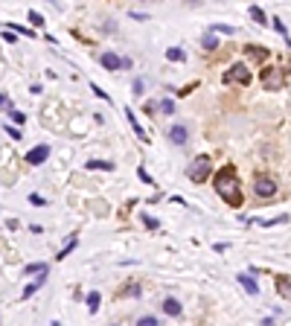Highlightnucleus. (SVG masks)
Listing matches in <instances>:
<instances>
[{"label": "nucleus", "instance_id": "obj_28", "mask_svg": "<svg viewBox=\"0 0 291 326\" xmlns=\"http://www.w3.org/2000/svg\"><path fill=\"white\" fill-rule=\"evenodd\" d=\"M6 27H12V29H15V32H24V35H35L32 29H24V27H18V24H6Z\"/></svg>", "mask_w": 291, "mask_h": 326}, {"label": "nucleus", "instance_id": "obj_25", "mask_svg": "<svg viewBox=\"0 0 291 326\" xmlns=\"http://www.w3.org/2000/svg\"><path fill=\"white\" fill-rule=\"evenodd\" d=\"M76 242H79V239H76V236H73V239H70V244H67V248H64V251H61V254H58V259H64V256L70 254L73 248H76Z\"/></svg>", "mask_w": 291, "mask_h": 326}, {"label": "nucleus", "instance_id": "obj_13", "mask_svg": "<svg viewBox=\"0 0 291 326\" xmlns=\"http://www.w3.org/2000/svg\"><path fill=\"white\" fill-rule=\"evenodd\" d=\"M44 282H47V274H41V277H38L35 282H29L27 289H24V297H32V294H35V291L41 289V286H44Z\"/></svg>", "mask_w": 291, "mask_h": 326}, {"label": "nucleus", "instance_id": "obj_21", "mask_svg": "<svg viewBox=\"0 0 291 326\" xmlns=\"http://www.w3.org/2000/svg\"><path fill=\"white\" fill-rule=\"evenodd\" d=\"M9 117H12V123H18V126L27 123V114H20V111H9Z\"/></svg>", "mask_w": 291, "mask_h": 326}, {"label": "nucleus", "instance_id": "obj_23", "mask_svg": "<svg viewBox=\"0 0 291 326\" xmlns=\"http://www.w3.org/2000/svg\"><path fill=\"white\" fill-rule=\"evenodd\" d=\"M137 326H157V317L146 315V317H140V320H137Z\"/></svg>", "mask_w": 291, "mask_h": 326}, {"label": "nucleus", "instance_id": "obj_9", "mask_svg": "<svg viewBox=\"0 0 291 326\" xmlns=\"http://www.w3.org/2000/svg\"><path fill=\"white\" fill-rule=\"evenodd\" d=\"M99 64L105 67V70H119V55H114V53H102V55H99Z\"/></svg>", "mask_w": 291, "mask_h": 326}, {"label": "nucleus", "instance_id": "obj_6", "mask_svg": "<svg viewBox=\"0 0 291 326\" xmlns=\"http://www.w3.org/2000/svg\"><path fill=\"white\" fill-rule=\"evenodd\" d=\"M239 282H242V289L247 294H259V282H256L254 274H239Z\"/></svg>", "mask_w": 291, "mask_h": 326}, {"label": "nucleus", "instance_id": "obj_33", "mask_svg": "<svg viewBox=\"0 0 291 326\" xmlns=\"http://www.w3.org/2000/svg\"><path fill=\"white\" fill-rule=\"evenodd\" d=\"M29 201H32L35 207H44V198H41V195H32V198H29Z\"/></svg>", "mask_w": 291, "mask_h": 326}, {"label": "nucleus", "instance_id": "obj_14", "mask_svg": "<svg viewBox=\"0 0 291 326\" xmlns=\"http://www.w3.org/2000/svg\"><path fill=\"white\" fill-rule=\"evenodd\" d=\"M88 169H102V172H111V169H117L111 160H88Z\"/></svg>", "mask_w": 291, "mask_h": 326}, {"label": "nucleus", "instance_id": "obj_12", "mask_svg": "<svg viewBox=\"0 0 291 326\" xmlns=\"http://www.w3.org/2000/svg\"><path fill=\"white\" fill-rule=\"evenodd\" d=\"M277 291L282 294V300H288V297H291V291H288V274L277 277Z\"/></svg>", "mask_w": 291, "mask_h": 326}, {"label": "nucleus", "instance_id": "obj_1", "mask_svg": "<svg viewBox=\"0 0 291 326\" xmlns=\"http://www.w3.org/2000/svg\"><path fill=\"white\" fill-rule=\"evenodd\" d=\"M213 187L221 198L227 201L230 207H239L242 204V192H239V181H236V172H233V166H224L221 172H216L213 178Z\"/></svg>", "mask_w": 291, "mask_h": 326}, {"label": "nucleus", "instance_id": "obj_2", "mask_svg": "<svg viewBox=\"0 0 291 326\" xmlns=\"http://www.w3.org/2000/svg\"><path fill=\"white\" fill-rule=\"evenodd\" d=\"M186 178H190L192 184H204V181H207V178H210V154H198V157L190 163Z\"/></svg>", "mask_w": 291, "mask_h": 326}, {"label": "nucleus", "instance_id": "obj_4", "mask_svg": "<svg viewBox=\"0 0 291 326\" xmlns=\"http://www.w3.org/2000/svg\"><path fill=\"white\" fill-rule=\"evenodd\" d=\"M47 157H50V146H35V149H29L27 152V163L29 166H41V163L47 160Z\"/></svg>", "mask_w": 291, "mask_h": 326}, {"label": "nucleus", "instance_id": "obj_34", "mask_svg": "<svg viewBox=\"0 0 291 326\" xmlns=\"http://www.w3.org/2000/svg\"><path fill=\"white\" fill-rule=\"evenodd\" d=\"M131 18H134V21H146L149 15H146V12H131Z\"/></svg>", "mask_w": 291, "mask_h": 326}, {"label": "nucleus", "instance_id": "obj_11", "mask_svg": "<svg viewBox=\"0 0 291 326\" xmlns=\"http://www.w3.org/2000/svg\"><path fill=\"white\" fill-rule=\"evenodd\" d=\"M163 312H166L169 317H178V315H181V303H178L175 297H166V300H163Z\"/></svg>", "mask_w": 291, "mask_h": 326}, {"label": "nucleus", "instance_id": "obj_19", "mask_svg": "<svg viewBox=\"0 0 291 326\" xmlns=\"http://www.w3.org/2000/svg\"><path fill=\"white\" fill-rule=\"evenodd\" d=\"M119 294H122V297H137V294H140V282H131V286H126V289L119 291Z\"/></svg>", "mask_w": 291, "mask_h": 326}, {"label": "nucleus", "instance_id": "obj_7", "mask_svg": "<svg viewBox=\"0 0 291 326\" xmlns=\"http://www.w3.org/2000/svg\"><path fill=\"white\" fill-rule=\"evenodd\" d=\"M230 76L236 82H242V85H251V70H247L245 64H233V67H230Z\"/></svg>", "mask_w": 291, "mask_h": 326}, {"label": "nucleus", "instance_id": "obj_15", "mask_svg": "<svg viewBox=\"0 0 291 326\" xmlns=\"http://www.w3.org/2000/svg\"><path fill=\"white\" fill-rule=\"evenodd\" d=\"M166 58H169V62H183L186 53H183L181 47H169V50H166Z\"/></svg>", "mask_w": 291, "mask_h": 326}, {"label": "nucleus", "instance_id": "obj_26", "mask_svg": "<svg viewBox=\"0 0 291 326\" xmlns=\"http://www.w3.org/2000/svg\"><path fill=\"white\" fill-rule=\"evenodd\" d=\"M29 21H32V24H35V27H44V18H41V15H38V12H29Z\"/></svg>", "mask_w": 291, "mask_h": 326}, {"label": "nucleus", "instance_id": "obj_30", "mask_svg": "<svg viewBox=\"0 0 291 326\" xmlns=\"http://www.w3.org/2000/svg\"><path fill=\"white\" fill-rule=\"evenodd\" d=\"M0 108H6V111H15V108H12V102L6 99V96H3V93H0Z\"/></svg>", "mask_w": 291, "mask_h": 326}, {"label": "nucleus", "instance_id": "obj_29", "mask_svg": "<svg viewBox=\"0 0 291 326\" xmlns=\"http://www.w3.org/2000/svg\"><path fill=\"white\" fill-rule=\"evenodd\" d=\"M91 88H93V93H96V96H99V99H111V96H108V93H105V91H102L99 85H91Z\"/></svg>", "mask_w": 291, "mask_h": 326}, {"label": "nucleus", "instance_id": "obj_5", "mask_svg": "<svg viewBox=\"0 0 291 326\" xmlns=\"http://www.w3.org/2000/svg\"><path fill=\"white\" fill-rule=\"evenodd\" d=\"M169 140H172L175 146H183L186 140H190V131H186V126H172V128H169Z\"/></svg>", "mask_w": 291, "mask_h": 326}, {"label": "nucleus", "instance_id": "obj_20", "mask_svg": "<svg viewBox=\"0 0 291 326\" xmlns=\"http://www.w3.org/2000/svg\"><path fill=\"white\" fill-rule=\"evenodd\" d=\"M24 274H47V265L44 262H35V265H27Z\"/></svg>", "mask_w": 291, "mask_h": 326}, {"label": "nucleus", "instance_id": "obj_16", "mask_svg": "<svg viewBox=\"0 0 291 326\" xmlns=\"http://www.w3.org/2000/svg\"><path fill=\"white\" fill-rule=\"evenodd\" d=\"M99 303H102V294L99 291H91V294H88V309H91V312H99Z\"/></svg>", "mask_w": 291, "mask_h": 326}, {"label": "nucleus", "instance_id": "obj_18", "mask_svg": "<svg viewBox=\"0 0 291 326\" xmlns=\"http://www.w3.org/2000/svg\"><path fill=\"white\" fill-rule=\"evenodd\" d=\"M251 18H254L256 24H268V15H265L259 6H251Z\"/></svg>", "mask_w": 291, "mask_h": 326}, {"label": "nucleus", "instance_id": "obj_10", "mask_svg": "<svg viewBox=\"0 0 291 326\" xmlns=\"http://www.w3.org/2000/svg\"><path fill=\"white\" fill-rule=\"evenodd\" d=\"M126 117H128V123H131V128H134V134L143 140V143H149V137H146V131L140 128V123H137V117H134V111L131 108H126Z\"/></svg>", "mask_w": 291, "mask_h": 326}, {"label": "nucleus", "instance_id": "obj_22", "mask_svg": "<svg viewBox=\"0 0 291 326\" xmlns=\"http://www.w3.org/2000/svg\"><path fill=\"white\" fill-rule=\"evenodd\" d=\"M274 29H277V32H280L282 38H288V29H285V24H282L280 18H274Z\"/></svg>", "mask_w": 291, "mask_h": 326}, {"label": "nucleus", "instance_id": "obj_24", "mask_svg": "<svg viewBox=\"0 0 291 326\" xmlns=\"http://www.w3.org/2000/svg\"><path fill=\"white\" fill-rule=\"evenodd\" d=\"M160 111H163V114H172V111H175V102L172 99H160Z\"/></svg>", "mask_w": 291, "mask_h": 326}, {"label": "nucleus", "instance_id": "obj_8", "mask_svg": "<svg viewBox=\"0 0 291 326\" xmlns=\"http://www.w3.org/2000/svg\"><path fill=\"white\" fill-rule=\"evenodd\" d=\"M280 70H265V76H262V82H265V88H280V85H285V76H277Z\"/></svg>", "mask_w": 291, "mask_h": 326}, {"label": "nucleus", "instance_id": "obj_17", "mask_svg": "<svg viewBox=\"0 0 291 326\" xmlns=\"http://www.w3.org/2000/svg\"><path fill=\"white\" fill-rule=\"evenodd\" d=\"M201 44H204V50H218V38L213 32H207V35L201 38Z\"/></svg>", "mask_w": 291, "mask_h": 326}, {"label": "nucleus", "instance_id": "obj_27", "mask_svg": "<svg viewBox=\"0 0 291 326\" xmlns=\"http://www.w3.org/2000/svg\"><path fill=\"white\" fill-rule=\"evenodd\" d=\"M143 225L146 227H157V218L155 216H146V213H143Z\"/></svg>", "mask_w": 291, "mask_h": 326}, {"label": "nucleus", "instance_id": "obj_32", "mask_svg": "<svg viewBox=\"0 0 291 326\" xmlns=\"http://www.w3.org/2000/svg\"><path fill=\"white\" fill-rule=\"evenodd\" d=\"M137 175H140V181H146V184H152V178H149V172H146V169H137Z\"/></svg>", "mask_w": 291, "mask_h": 326}, {"label": "nucleus", "instance_id": "obj_3", "mask_svg": "<svg viewBox=\"0 0 291 326\" xmlns=\"http://www.w3.org/2000/svg\"><path fill=\"white\" fill-rule=\"evenodd\" d=\"M277 190H280L277 181L268 178V175H256V178H254V195H256V198H274Z\"/></svg>", "mask_w": 291, "mask_h": 326}, {"label": "nucleus", "instance_id": "obj_31", "mask_svg": "<svg viewBox=\"0 0 291 326\" xmlns=\"http://www.w3.org/2000/svg\"><path fill=\"white\" fill-rule=\"evenodd\" d=\"M131 88H134V93H137V96H140V93H143V91H146V85H143V82H140V79H137V82H134V85H131Z\"/></svg>", "mask_w": 291, "mask_h": 326}]
</instances>
